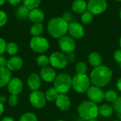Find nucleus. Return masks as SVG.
I'll use <instances>...</instances> for the list:
<instances>
[{
  "instance_id": "f3484780",
  "label": "nucleus",
  "mask_w": 121,
  "mask_h": 121,
  "mask_svg": "<svg viewBox=\"0 0 121 121\" xmlns=\"http://www.w3.org/2000/svg\"><path fill=\"white\" fill-rule=\"evenodd\" d=\"M27 85L32 91H38L41 86V78L40 75L35 73L30 74L27 79Z\"/></svg>"
},
{
  "instance_id": "a18cd8bd",
  "label": "nucleus",
  "mask_w": 121,
  "mask_h": 121,
  "mask_svg": "<svg viewBox=\"0 0 121 121\" xmlns=\"http://www.w3.org/2000/svg\"><path fill=\"white\" fill-rule=\"evenodd\" d=\"M4 104L1 103H0V116L2 115V113H4Z\"/></svg>"
},
{
  "instance_id": "7c9ffc66",
  "label": "nucleus",
  "mask_w": 121,
  "mask_h": 121,
  "mask_svg": "<svg viewBox=\"0 0 121 121\" xmlns=\"http://www.w3.org/2000/svg\"><path fill=\"white\" fill-rule=\"evenodd\" d=\"M94 19V14L89 11H86L81 16L82 22L84 24H89Z\"/></svg>"
},
{
  "instance_id": "cd10ccee",
  "label": "nucleus",
  "mask_w": 121,
  "mask_h": 121,
  "mask_svg": "<svg viewBox=\"0 0 121 121\" xmlns=\"http://www.w3.org/2000/svg\"><path fill=\"white\" fill-rule=\"evenodd\" d=\"M36 63L43 68V67H46L48 66V65L50 63V59H49V57H48L46 55H44V54H41L40 56H38L36 58Z\"/></svg>"
},
{
  "instance_id": "1a4fd4ad",
  "label": "nucleus",
  "mask_w": 121,
  "mask_h": 121,
  "mask_svg": "<svg viewBox=\"0 0 121 121\" xmlns=\"http://www.w3.org/2000/svg\"><path fill=\"white\" fill-rule=\"evenodd\" d=\"M30 104L37 109H41L46 105V98L45 93L40 91H32L29 97Z\"/></svg>"
},
{
  "instance_id": "4468645a",
  "label": "nucleus",
  "mask_w": 121,
  "mask_h": 121,
  "mask_svg": "<svg viewBox=\"0 0 121 121\" xmlns=\"http://www.w3.org/2000/svg\"><path fill=\"white\" fill-rule=\"evenodd\" d=\"M40 76L41 80L44 81L45 82L51 83V82H54L57 76H56V72L52 67L46 66L41 68L40 71Z\"/></svg>"
},
{
  "instance_id": "9b49d317",
  "label": "nucleus",
  "mask_w": 121,
  "mask_h": 121,
  "mask_svg": "<svg viewBox=\"0 0 121 121\" xmlns=\"http://www.w3.org/2000/svg\"><path fill=\"white\" fill-rule=\"evenodd\" d=\"M58 45L62 52L69 53L73 52L76 48V42L74 39L69 36H64L59 39Z\"/></svg>"
},
{
  "instance_id": "de8ad7c7",
  "label": "nucleus",
  "mask_w": 121,
  "mask_h": 121,
  "mask_svg": "<svg viewBox=\"0 0 121 121\" xmlns=\"http://www.w3.org/2000/svg\"><path fill=\"white\" fill-rule=\"evenodd\" d=\"M5 2V0H0V6H1Z\"/></svg>"
},
{
  "instance_id": "3c124183",
  "label": "nucleus",
  "mask_w": 121,
  "mask_h": 121,
  "mask_svg": "<svg viewBox=\"0 0 121 121\" xmlns=\"http://www.w3.org/2000/svg\"><path fill=\"white\" fill-rule=\"evenodd\" d=\"M118 67H119V68L121 69V63H119V64H118Z\"/></svg>"
},
{
  "instance_id": "a211bd4d",
  "label": "nucleus",
  "mask_w": 121,
  "mask_h": 121,
  "mask_svg": "<svg viewBox=\"0 0 121 121\" xmlns=\"http://www.w3.org/2000/svg\"><path fill=\"white\" fill-rule=\"evenodd\" d=\"M28 18L31 21H33L35 24L41 23L45 19V14H44V12L41 9L36 8V9L30 10Z\"/></svg>"
},
{
  "instance_id": "603ef678",
  "label": "nucleus",
  "mask_w": 121,
  "mask_h": 121,
  "mask_svg": "<svg viewBox=\"0 0 121 121\" xmlns=\"http://www.w3.org/2000/svg\"><path fill=\"white\" fill-rule=\"evenodd\" d=\"M64 121V120H57V121Z\"/></svg>"
},
{
  "instance_id": "ea45409f",
  "label": "nucleus",
  "mask_w": 121,
  "mask_h": 121,
  "mask_svg": "<svg viewBox=\"0 0 121 121\" xmlns=\"http://www.w3.org/2000/svg\"><path fill=\"white\" fill-rule=\"evenodd\" d=\"M8 60L3 55L0 56V68H5L7 66Z\"/></svg>"
},
{
  "instance_id": "f03ea898",
  "label": "nucleus",
  "mask_w": 121,
  "mask_h": 121,
  "mask_svg": "<svg viewBox=\"0 0 121 121\" xmlns=\"http://www.w3.org/2000/svg\"><path fill=\"white\" fill-rule=\"evenodd\" d=\"M69 24L62 17L52 18L48 21V31L52 37L60 39L68 32Z\"/></svg>"
},
{
  "instance_id": "c85d7f7f",
  "label": "nucleus",
  "mask_w": 121,
  "mask_h": 121,
  "mask_svg": "<svg viewBox=\"0 0 121 121\" xmlns=\"http://www.w3.org/2000/svg\"><path fill=\"white\" fill-rule=\"evenodd\" d=\"M42 0H23V5L29 10L36 9L39 6Z\"/></svg>"
},
{
  "instance_id": "58836bf2",
  "label": "nucleus",
  "mask_w": 121,
  "mask_h": 121,
  "mask_svg": "<svg viewBox=\"0 0 121 121\" xmlns=\"http://www.w3.org/2000/svg\"><path fill=\"white\" fill-rule=\"evenodd\" d=\"M66 58H67L68 63H74L76 59V56L73 52H71V53H67Z\"/></svg>"
},
{
  "instance_id": "6ab92c4d",
  "label": "nucleus",
  "mask_w": 121,
  "mask_h": 121,
  "mask_svg": "<svg viewBox=\"0 0 121 121\" xmlns=\"http://www.w3.org/2000/svg\"><path fill=\"white\" fill-rule=\"evenodd\" d=\"M11 79V71L6 67L0 68V88L7 86Z\"/></svg>"
},
{
  "instance_id": "4be33fe9",
  "label": "nucleus",
  "mask_w": 121,
  "mask_h": 121,
  "mask_svg": "<svg viewBox=\"0 0 121 121\" xmlns=\"http://www.w3.org/2000/svg\"><path fill=\"white\" fill-rule=\"evenodd\" d=\"M114 112V110L109 104H102L99 107V114L104 118L111 117Z\"/></svg>"
},
{
  "instance_id": "c9c22d12",
  "label": "nucleus",
  "mask_w": 121,
  "mask_h": 121,
  "mask_svg": "<svg viewBox=\"0 0 121 121\" xmlns=\"http://www.w3.org/2000/svg\"><path fill=\"white\" fill-rule=\"evenodd\" d=\"M7 19L8 18L6 14L3 11H0V27L4 26L6 24Z\"/></svg>"
},
{
  "instance_id": "c756f323",
  "label": "nucleus",
  "mask_w": 121,
  "mask_h": 121,
  "mask_svg": "<svg viewBox=\"0 0 121 121\" xmlns=\"http://www.w3.org/2000/svg\"><path fill=\"white\" fill-rule=\"evenodd\" d=\"M87 71H88V67L86 63L80 61L76 64L75 71L77 74H86Z\"/></svg>"
},
{
  "instance_id": "423d86ee",
  "label": "nucleus",
  "mask_w": 121,
  "mask_h": 121,
  "mask_svg": "<svg viewBox=\"0 0 121 121\" xmlns=\"http://www.w3.org/2000/svg\"><path fill=\"white\" fill-rule=\"evenodd\" d=\"M31 49L38 53H43L46 52L50 47L49 42L47 39L43 36H33L30 42Z\"/></svg>"
},
{
  "instance_id": "f704fd0d",
  "label": "nucleus",
  "mask_w": 121,
  "mask_h": 121,
  "mask_svg": "<svg viewBox=\"0 0 121 121\" xmlns=\"http://www.w3.org/2000/svg\"><path fill=\"white\" fill-rule=\"evenodd\" d=\"M62 18L65 21H66L68 24H70V23L72 22V20H73V15H72V14L70 11H65V12L63 14Z\"/></svg>"
},
{
  "instance_id": "b1692460",
  "label": "nucleus",
  "mask_w": 121,
  "mask_h": 121,
  "mask_svg": "<svg viewBox=\"0 0 121 121\" xmlns=\"http://www.w3.org/2000/svg\"><path fill=\"white\" fill-rule=\"evenodd\" d=\"M30 10L24 5L21 6L16 11V16L21 20H25L28 17Z\"/></svg>"
},
{
  "instance_id": "37998d69",
  "label": "nucleus",
  "mask_w": 121,
  "mask_h": 121,
  "mask_svg": "<svg viewBox=\"0 0 121 121\" xmlns=\"http://www.w3.org/2000/svg\"><path fill=\"white\" fill-rule=\"evenodd\" d=\"M6 101V98L4 96H0V103L4 104Z\"/></svg>"
},
{
  "instance_id": "a19ab883",
  "label": "nucleus",
  "mask_w": 121,
  "mask_h": 121,
  "mask_svg": "<svg viewBox=\"0 0 121 121\" xmlns=\"http://www.w3.org/2000/svg\"><path fill=\"white\" fill-rule=\"evenodd\" d=\"M6 1L11 5H16L19 3H21V1L22 0H6Z\"/></svg>"
},
{
  "instance_id": "7ed1b4c3",
  "label": "nucleus",
  "mask_w": 121,
  "mask_h": 121,
  "mask_svg": "<svg viewBox=\"0 0 121 121\" xmlns=\"http://www.w3.org/2000/svg\"><path fill=\"white\" fill-rule=\"evenodd\" d=\"M78 113L80 118L84 121L95 120L99 115V106L90 101H83L78 107Z\"/></svg>"
},
{
  "instance_id": "2f4dec72",
  "label": "nucleus",
  "mask_w": 121,
  "mask_h": 121,
  "mask_svg": "<svg viewBox=\"0 0 121 121\" xmlns=\"http://www.w3.org/2000/svg\"><path fill=\"white\" fill-rule=\"evenodd\" d=\"M18 121H38V118L33 113L28 112L23 114Z\"/></svg>"
},
{
  "instance_id": "c03bdc74",
  "label": "nucleus",
  "mask_w": 121,
  "mask_h": 121,
  "mask_svg": "<svg viewBox=\"0 0 121 121\" xmlns=\"http://www.w3.org/2000/svg\"><path fill=\"white\" fill-rule=\"evenodd\" d=\"M1 121H15V120L11 117H5Z\"/></svg>"
},
{
  "instance_id": "72a5a7b5",
  "label": "nucleus",
  "mask_w": 121,
  "mask_h": 121,
  "mask_svg": "<svg viewBox=\"0 0 121 121\" xmlns=\"http://www.w3.org/2000/svg\"><path fill=\"white\" fill-rule=\"evenodd\" d=\"M9 104L11 106H16L18 103V97L16 95H11L8 98Z\"/></svg>"
},
{
  "instance_id": "6e6552de",
  "label": "nucleus",
  "mask_w": 121,
  "mask_h": 121,
  "mask_svg": "<svg viewBox=\"0 0 121 121\" xmlns=\"http://www.w3.org/2000/svg\"><path fill=\"white\" fill-rule=\"evenodd\" d=\"M108 7L106 0H89L87 3V9L93 14H100L104 12Z\"/></svg>"
},
{
  "instance_id": "e433bc0d",
  "label": "nucleus",
  "mask_w": 121,
  "mask_h": 121,
  "mask_svg": "<svg viewBox=\"0 0 121 121\" xmlns=\"http://www.w3.org/2000/svg\"><path fill=\"white\" fill-rule=\"evenodd\" d=\"M6 45H7V44H6V41L4 39L0 37V56L2 55L6 51Z\"/></svg>"
},
{
  "instance_id": "473e14b6",
  "label": "nucleus",
  "mask_w": 121,
  "mask_h": 121,
  "mask_svg": "<svg viewBox=\"0 0 121 121\" xmlns=\"http://www.w3.org/2000/svg\"><path fill=\"white\" fill-rule=\"evenodd\" d=\"M112 107L113 110L118 113H121V96L118 97L116 100L113 103H112Z\"/></svg>"
},
{
  "instance_id": "0eeeda50",
  "label": "nucleus",
  "mask_w": 121,
  "mask_h": 121,
  "mask_svg": "<svg viewBox=\"0 0 121 121\" xmlns=\"http://www.w3.org/2000/svg\"><path fill=\"white\" fill-rule=\"evenodd\" d=\"M49 59L52 67L57 69H63L67 66L68 63L66 55L59 51L52 53L49 57Z\"/></svg>"
},
{
  "instance_id": "39448f33",
  "label": "nucleus",
  "mask_w": 121,
  "mask_h": 121,
  "mask_svg": "<svg viewBox=\"0 0 121 121\" xmlns=\"http://www.w3.org/2000/svg\"><path fill=\"white\" fill-rule=\"evenodd\" d=\"M90 85L91 81L86 74H76L72 78V88L78 93H86Z\"/></svg>"
},
{
  "instance_id": "9d476101",
  "label": "nucleus",
  "mask_w": 121,
  "mask_h": 121,
  "mask_svg": "<svg viewBox=\"0 0 121 121\" xmlns=\"http://www.w3.org/2000/svg\"><path fill=\"white\" fill-rule=\"evenodd\" d=\"M86 95L89 98V101L94 103H101L104 100V91L101 89V88L95 86H91L89 87V88L86 91Z\"/></svg>"
},
{
  "instance_id": "2eb2a0df",
  "label": "nucleus",
  "mask_w": 121,
  "mask_h": 121,
  "mask_svg": "<svg viewBox=\"0 0 121 121\" xmlns=\"http://www.w3.org/2000/svg\"><path fill=\"white\" fill-rule=\"evenodd\" d=\"M55 104L59 110L67 111L71 106V101L66 94H59L55 101Z\"/></svg>"
},
{
  "instance_id": "79ce46f5",
  "label": "nucleus",
  "mask_w": 121,
  "mask_h": 121,
  "mask_svg": "<svg viewBox=\"0 0 121 121\" xmlns=\"http://www.w3.org/2000/svg\"><path fill=\"white\" fill-rule=\"evenodd\" d=\"M116 86H117V88L118 91H120L121 92V77L118 78V80L117 81V83H116Z\"/></svg>"
},
{
  "instance_id": "aec40b11",
  "label": "nucleus",
  "mask_w": 121,
  "mask_h": 121,
  "mask_svg": "<svg viewBox=\"0 0 121 121\" xmlns=\"http://www.w3.org/2000/svg\"><path fill=\"white\" fill-rule=\"evenodd\" d=\"M88 61L92 67L96 68V67H99L102 65L103 58L100 53H99L96 51H94V52H91L89 55Z\"/></svg>"
},
{
  "instance_id": "864d4df0",
  "label": "nucleus",
  "mask_w": 121,
  "mask_h": 121,
  "mask_svg": "<svg viewBox=\"0 0 121 121\" xmlns=\"http://www.w3.org/2000/svg\"><path fill=\"white\" fill-rule=\"evenodd\" d=\"M96 121V120L95 119V120H91V121Z\"/></svg>"
},
{
  "instance_id": "4c0bfd02",
  "label": "nucleus",
  "mask_w": 121,
  "mask_h": 121,
  "mask_svg": "<svg viewBox=\"0 0 121 121\" xmlns=\"http://www.w3.org/2000/svg\"><path fill=\"white\" fill-rule=\"evenodd\" d=\"M113 58H114V60L119 63H121V49H118L117 51H115L114 54H113Z\"/></svg>"
},
{
  "instance_id": "393cba45",
  "label": "nucleus",
  "mask_w": 121,
  "mask_h": 121,
  "mask_svg": "<svg viewBox=\"0 0 121 121\" xmlns=\"http://www.w3.org/2000/svg\"><path fill=\"white\" fill-rule=\"evenodd\" d=\"M43 31V26L41 23L34 24L30 27V34L33 36H39Z\"/></svg>"
},
{
  "instance_id": "f257e3e1",
  "label": "nucleus",
  "mask_w": 121,
  "mask_h": 121,
  "mask_svg": "<svg viewBox=\"0 0 121 121\" xmlns=\"http://www.w3.org/2000/svg\"><path fill=\"white\" fill-rule=\"evenodd\" d=\"M112 76V70L106 66L101 65L92 70L89 78L93 86L103 88L111 82Z\"/></svg>"
},
{
  "instance_id": "49530a36",
  "label": "nucleus",
  "mask_w": 121,
  "mask_h": 121,
  "mask_svg": "<svg viewBox=\"0 0 121 121\" xmlns=\"http://www.w3.org/2000/svg\"><path fill=\"white\" fill-rule=\"evenodd\" d=\"M118 120L120 121H121V113H118Z\"/></svg>"
},
{
  "instance_id": "6e6d98bb",
  "label": "nucleus",
  "mask_w": 121,
  "mask_h": 121,
  "mask_svg": "<svg viewBox=\"0 0 121 121\" xmlns=\"http://www.w3.org/2000/svg\"><path fill=\"white\" fill-rule=\"evenodd\" d=\"M119 121V120H118V121Z\"/></svg>"
},
{
  "instance_id": "bb28decb",
  "label": "nucleus",
  "mask_w": 121,
  "mask_h": 121,
  "mask_svg": "<svg viewBox=\"0 0 121 121\" xmlns=\"http://www.w3.org/2000/svg\"><path fill=\"white\" fill-rule=\"evenodd\" d=\"M118 97V94L114 90H108L104 93V99L108 103H113Z\"/></svg>"
},
{
  "instance_id": "f8f14e48",
  "label": "nucleus",
  "mask_w": 121,
  "mask_h": 121,
  "mask_svg": "<svg viewBox=\"0 0 121 121\" xmlns=\"http://www.w3.org/2000/svg\"><path fill=\"white\" fill-rule=\"evenodd\" d=\"M68 32L73 39H79L84 35V29L79 23L72 21L69 24Z\"/></svg>"
},
{
  "instance_id": "20e7f679",
  "label": "nucleus",
  "mask_w": 121,
  "mask_h": 121,
  "mask_svg": "<svg viewBox=\"0 0 121 121\" xmlns=\"http://www.w3.org/2000/svg\"><path fill=\"white\" fill-rule=\"evenodd\" d=\"M72 78L67 73H60L54 81V88L59 94L67 93L72 88Z\"/></svg>"
},
{
  "instance_id": "5701e85b",
  "label": "nucleus",
  "mask_w": 121,
  "mask_h": 121,
  "mask_svg": "<svg viewBox=\"0 0 121 121\" xmlns=\"http://www.w3.org/2000/svg\"><path fill=\"white\" fill-rule=\"evenodd\" d=\"M45 96L48 101L52 102L56 101L57 96H59V93L57 91V90L55 88H50L46 91Z\"/></svg>"
},
{
  "instance_id": "09e8293b",
  "label": "nucleus",
  "mask_w": 121,
  "mask_h": 121,
  "mask_svg": "<svg viewBox=\"0 0 121 121\" xmlns=\"http://www.w3.org/2000/svg\"><path fill=\"white\" fill-rule=\"evenodd\" d=\"M119 46H120L121 49V36L120 37V39H119Z\"/></svg>"
},
{
  "instance_id": "8fccbe9b",
  "label": "nucleus",
  "mask_w": 121,
  "mask_h": 121,
  "mask_svg": "<svg viewBox=\"0 0 121 121\" xmlns=\"http://www.w3.org/2000/svg\"><path fill=\"white\" fill-rule=\"evenodd\" d=\"M119 17H120V19H121V10H120V11H119Z\"/></svg>"
},
{
  "instance_id": "a878e982",
  "label": "nucleus",
  "mask_w": 121,
  "mask_h": 121,
  "mask_svg": "<svg viewBox=\"0 0 121 121\" xmlns=\"http://www.w3.org/2000/svg\"><path fill=\"white\" fill-rule=\"evenodd\" d=\"M6 51L7 53H8L9 55H10L11 56H16V54L18 52V45H17L16 43H14V42L8 43L7 45H6Z\"/></svg>"
},
{
  "instance_id": "ddd939ff",
  "label": "nucleus",
  "mask_w": 121,
  "mask_h": 121,
  "mask_svg": "<svg viewBox=\"0 0 121 121\" xmlns=\"http://www.w3.org/2000/svg\"><path fill=\"white\" fill-rule=\"evenodd\" d=\"M23 88V82L19 78H11L7 85V90L11 93V95L18 96L22 92Z\"/></svg>"
},
{
  "instance_id": "dca6fc26",
  "label": "nucleus",
  "mask_w": 121,
  "mask_h": 121,
  "mask_svg": "<svg viewBox=\"0 0 121 121\" xmlns=\"http://www.w3.org/2000/svg\"><path fill=\"white\" fill-rule=\"evenodd\" d=\"M23 64V59L20 56H11L8 59L6 68L10 71H16L22 68Z\"/></svg>"
},
{
  "instance_id": "5fc2aeb1",
  "label": "nucleus",
  "mask_w": 121,
  "mask_h": 121,
  "mask_svg": "<svg viewBox=\"0 0 121 121\" xmlns=\"http://www.w3.org/2000/svg\"><path fill=\"white\" fill-rule=\"evenodd\" d=\"M116 1H121V0H116Z\"/></svg>"
},
{
  "instance_id": "412c9836",
  "label": "nucleus",
  "mask_w": 121,
  "mask_h": 121,
  "mask_svg": "<svg viewBox=\"0 0 121 121\" xmlns=\"http://www.w3.org/2000/svg\"><path fill=\"white\" fill-rule=\"evenodd\" d=\"M72 9L76 14H83L87 9V3L84 0H75L72 6Z\"/></svg>"
}]
</instances>
